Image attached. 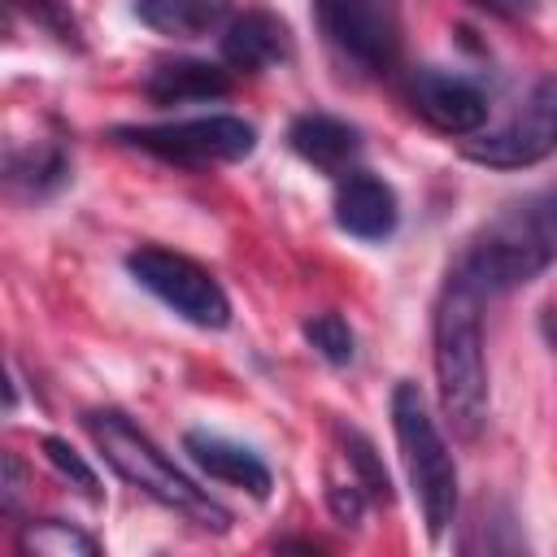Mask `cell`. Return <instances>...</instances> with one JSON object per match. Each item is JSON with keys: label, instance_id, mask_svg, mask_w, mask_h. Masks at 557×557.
Instances as JSON below:
<instances>
[{"label": "cell", "instance_id": "6da1fadb", "mask_svg": "<svg viewBox=\"0 0 557 557\" xmlns=\"http://www.w3.org/2000/svg\"><path fill=\"white\" fill-rule=\"evenodd\" d=\"M557 261V178L509 200L461 248L457 274L483 296L527 287Z\"/></svg>", "mask_w": 557, "mask_h": 557}, {"label": "cell", "instance_id": "e0dca14e", "mask_svg": "<svg viewBox=\"0 0 557 557\" xmlns=\"http://www.w3.org/2000/svg\"><path fill=\"white\" fill-rule=\"evenodd\" d=\"M17 548H22L26 557H96V553H100V544H96L87 531L61 522V518L26 522L22 535H17Z\"/></svg>", "mask_w": 557, "mask_h": 557}, {"label": "cell", "instance_id": "52a82bcc", "mask_svg": "<svg viewBox=\"0 0 557 557\" xmlns=\"http://www.w3.org/2000/svg\"><path fill=\"white\" fill-rule=\"evenodd\" d=\"M113 135L126 148H139L170 165H226V161H244L257 148L252 122L235 113H209V117H183L157 126H117Z\"/></svg>", "mask_w": 557, "mask_h": 557}, {"label": "cell", "instance_id": "5bb4252c", "mask_svg": "<svg viewBox=\"0 0 557 557\" xmlns=\"http://www.w3.org/2000/svg\"><path fill=\"white\" fill-rule=\"evenodd\" d=\"M144 91H148L152 104L222 100V96H231V70L209 65V61H161L144 78Z\"/></svg>", "mask_w": 557, "mask_h": 557}, {"label": "cell", "instance_id": "ac0fdd59", "mask_svg": "<svg viewBox=\"0 0 557 557\" xmlns=\"http://www.w3.org/2000/svg\"><path fill=\"white\" fill-rule=\"evenodd\" d=\"M339 440H344V457H348V470H352V479L361 483V492L370 496V500H392V479H387V466L374 457V444L361 435V431H339Z\"/></svg>", "mask_w": 557, "mask_h": 557}, {"label": "cell", "instance_id": "7a4b0ae2", "mask_svg": "<svg viewBox=\"0 0 557 557\" xmlns=\"http://www.w3.org/2000/svg\"><path fill=\"white\" fill-rule=\"evenodd\" d=\"M483 292L448 270L431 313V361L440 409L461 440H479L487 422V361H483Z\"/></svg>", "mask_w": 557, "mask_h": 557}, {"label": "cell", "instance_id": "44dd1931", "mask_svg": "<svg viewBox=\"0 0 557 557\" xmlns=\"http://www.w3.org/2000/svg\"><path fill=\"white\" fill-rule=\"evenodd\" d=\"M44 457H48V461H52V466L74 483V487H83L91 500L100 496V479H96V470H91V466H87V461H83V457L61 440V435H44Z\"/></svg>", "mask_w": 557, "mask_h": 557}, {"label": "cell", "instance_id": "9a60e30c", "mask_svg": "<svg viewBox=\"0 0 557 557\" xmlns=\"http://www.w3.org/2000/svg\"><path fill=\"white\" fill-rule=\"evenodd\" d=\"M131 9L165 39H200L226 22L231 0H131Z\"/></svg>", "mask_w": 557, "mask_h": 557}, {"label": "cell", "instance_id": "7c38bea8", "mask_svg": "<svg viewBox=\"0 0 557 557\" xmlns=\"http://www.w3.org/2000/svg\"><path fill=\"white\" fill-rule=\"evenodd\" d=\"M283 61H292V35H287L283 17H274L270 9H248V13L231 17V26L222 35V65H231L239 74H261Z\"/></svg>", "mask_w": 557, "mask_h": 557}, {"label": "cell", "instance_id": "2e32d148", "mask_svg": "<svg viewBox=\"0 0 557 557\" xmlns=\"http://www.w3.org/2000/svg\"><path fill=\"white\" fill-rule=\"evenodd\" d=\"M4 178L13 191L22 196H48L70 178V157L61 152V144H39V148H13Z\"/></svg>", "mask_w": 557, "mask_h": 557}, {"label": "cell", "instance_id": "5b68a950", "mask_svg": "<svg viewBox=\"0 0 557 557\" xmlns=\"http://www.w3.org/2000/svg\"><path fill=\"white\" fill-rule=\"evenodd\" d=\"M326 48L357 74H392L405 48L396 0H313Z\"/></svg>", "mask_w": 557, "mask_h": 557}, {"label": "cell", "instance_id": "ba28073f", "mask_svg": "<svg viewBox=\"0 0 557 557\" xmlns=\"http://www.w3.org/2000/svg\"><path fill=\"white\" fill-rule=\"evenodd\" d=\"M461 152L492 170H527L557 152V74H544L531 83V91L518 100V109L479 135L461 144Z\"/></svg>", "mask_w": 557, "mask_h": 557}, {"label": "cell", "instance_id": "603a6c76", "mask_svg": "<svg viewBox=\"0 0 557 557\" xmlns=\"http://www.w3.org/2000/svg\"><path fill=\"white\" fill-rule=\"evenodd\" d=\"M466 4H474L479 13H487V17H505V22H522V17H531L544 0H466Z\"/></svg>", "mask_w": 557, "mask_h": 557}, {"label": "cell", "instance_id": "8992f818", "mask_svg": "<svg viewBox=\"0 0 557 557\" xmlns=\"http://www.w3.org/2000/svg\"><path fill=\"white\" fill-rule=\"evenodd\" d=\"M126 270L144 292H152L183 322L200 331H222L231 322V296L200 261L161 244H139L135 252H126Z\"/></svg>", "mask_w": 557, "mask_h": 557}, {"label": "cell", "instance_id": "7402d4cb", "mask_svg": "<svg viewBox=\"0 0 557 557\" xmlns=\"http://www.w3.org/2000/svg\"><path fill=\"white\" fill-rule=\"evenodd\" d=\"M326 500H331V513H335L339 522H357V518H361V505H366V492H361V483L348 474V483H331V487H326Z\"/></svg>", "mask_w": 557, "mask_h": 557}, {"label": "cell", "instance_id": "277c9868", "mask_svg": "<svg viewBox=\"0 0 557 557\" xmlns=\"http://www.w3.org/2000/svg\"><path fill=\"white\" fill-rule=\"evenodd\" d=\"M392 431H396L422 522H426L431 540H440L457 518V461H453V448H448L440 422L431 418L426 396L409 379H400L392 387Z\"/></svg>", "mask_w": 557, "mask_h": 557}, {"label": "cell", "instance_id": "ffe728a7", "mask_svg": "<svg viewBox=\"0 0 557 557\" xmlns=\"http://www.w3.org/2000/svg\"><path fill=\"white\" fill-rule=\"evenodd\" d=\"M305 339L313 344V352L331 366H348L352 352H357V339H352V326L339 318V313H313L305 322Z\"/></svg>", "mask_w": 557, "mask_h": 557}, {"label": "cell", "instance_id": "9c48e42d", "mask_svg": "<svg viewBox=\"0 0 557 557\" xmlns=\"http://www.w3.org/2000/svg\"><path fill=\"white\" fill-rule=\"evenodd\" d=\"M405 100L409 109L440 135H479L487 126V96L479 83L461 78V74H448V70H435V65H422L405 78Z\"/></svg>", "mask_w": 557, "mask_h": 557}, {"label": "cell", "instance_id": "8fae6325", "mask_svg": "<svg viewBox=\"0 0 557 557\" xmlns=\"http://www.w3.org/2000/svg\"><path fill=\"white\" fill-rule=\"evenodd\" d=\"M183 453H187L209 479H218V483H226V487H239V492H248V496H257V500H265L270 487H274L270 466H265L252 448H244V444H235V440H226V435H218V431H187V435H183Z\"/></svg>", "mask_w": 557, "mask_h": 557}, {"label": "cell", "instance_id": "d6986e66", "mask_svg": "<svg viewBox=\"0 0 557 557\" xmlns=\"http://www.w3.org/2000/svg\"><path fill=\"white\" fill-rule=\"evenodd\" d=\"M22 17H30L39 30H48L65 48H83V26L70 9V0H9Z\"/></svg>", "mask_w": 557, "mask_h": 557}, {"label": "cell", "instance_id": "3957f363", "mask_svg": "<svg viewBox=\"0 0 557 557\" xmlns=\"http://www.w3.org/2000/svg\"><path fill=\"white\" fill-rule=\"evenodd\" d=\"M83 426H87L91 444L100 448V457L113 466L117 479H126L131 487H139L157 505H165V509H174V513H183V518H191V522H200L209 531H226L231 527V513L205 487H196L157 448V440L144 426H135L122 409H87Z\"/></svg>", "mask_w": 557, "mask_h": 557}, {"label": "cell", "instance_id": "4fadbf2b", "mask_svg": "<svg viewBox=\"0 0 557 557\" xmlns=\"http://www.w3.org/2000/svg\"><path fill=\"white\" fill-rule=\"evenodd\" d=\"M287 144L305 165H313L322 174H335V178L357 170V157H361L357 126H348L344 117H331V113H300L287 126Z\"/></svg>", "mask_w": 557, "mask_h": 557}, {"label": "cell", "instance_id": "30bf717a", "mask_svg": "<svg viewBox=\"0 0 557 557\" xmlns=\"http://www.w3.org/2000/svg\"><path fill=\"white\" fill-rule=\"evenodd\" d=\"M335 222L357 239H387L400 222V200L392 183L370 170H348L335 183Z\"/></svg>", "mask_w": 557, "mask_h": 557}]
</instances>
